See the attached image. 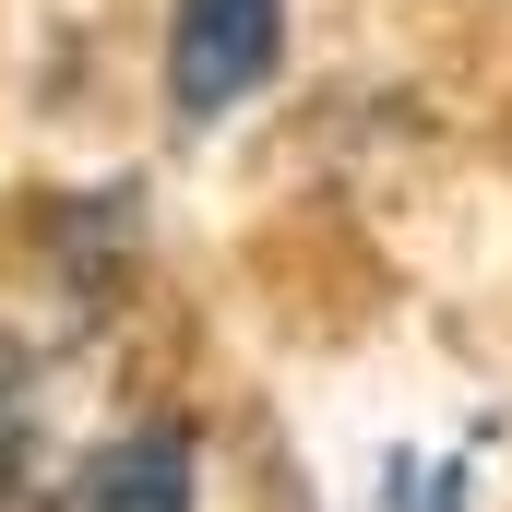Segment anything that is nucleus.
Listing matches in <instances>:
<instances>
[{
    "label": "nucleus",
    "instance_id": "f03ea898",
    "mask_svg": "<svg viewBox=\"0 0 512 512\" xmlns=\"http://www.w3.org/2000/svg\"><path fill=\"white\" fill-rule=\"evenodd\" d=\"M96 512H191V453H179V429H143L131 453H108Z\"/></svg>",
    "mask_w": 512,
    "mask_h": 512
},
{
    "label": "nucleus",
    "instance_id": "f257e3e1",
    "mask_svg": "<svg viewBox=\"0 0 512 512\" xmlns=\"http://www.w3.org/2000/svg\"><path fill=\"white\" fill-rule=\"evenodd\" d=\"M274 24H286V0H179V24H167V96H179V120H227L251 96L274 72Z\"/></svg>",
    "mask_w": 512,
    "mask_h": 512
},
{
    "label": "nucleus",
    "instance_id": "7ed1b4c3",
    "mask_svg": "<svg viewBox=\"0 0 512 512\" xmlns=\"http://www.w3.org/2000/svg\"><path fill=\"white\" fill-rule=\"evenodd\" d=\"M12 477H24V358L0 346V501H12Z\"/></svg>",
    "mask_w": 512,
    "mask_h": 512
}]
</instances>
